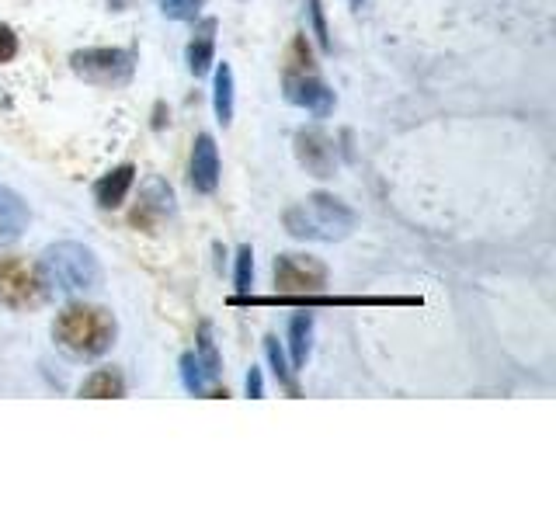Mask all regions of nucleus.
<instances>
[{
  "label": "nucleus",
  "mask_w": 556,
  "mask_h": 521,
  "mask_svg": "<svg viewBox=\"0 0 556 521\" xmlns=\"http://www.w3.org/2000/svg\"><path fill=\"white\" fill-rule=\"evenodd\" d=\"M39 275L46 289H56L63 296H84V292L101 289L105 282L98 254L77 240H60V244L46 247L39 258Z\"/></svg>",
  "instance_id": "1"
},
{
  "label": "nucleus",
  "mask_w": 556,
  "mask_h": 521,
  "mask_svg": "<svg viewBox=\"0 0 556 521\" xmlns=\"http://www.w3.org/2000/svg\"><path fill=\"white\" fill-rule=\"evenodd\" d=\"M115 330H119L115 327V317L105 306H87V303H70L53 320L56 344L77 358L105 355L115 344Z\"/></svg>",
  "instance_id": "2"
},
{
  "label": "nucleus",
  "mask_w": 556,
  "mask_h": 521,
  "mask_svg": "<svg viewBox=\"0 0 556 521\" xmlns=\"http://www.w3.org/2000/svg\"><path fill=\"white\" fill-rule=\"evenodd\" d=\"M285 230L296 240H317V244H334V240H345L351 230H355L358 216L355 209H348L341 198L317 192L306 202L289 205L282 216Z\"/></svg>",
  "instance_id": "3"
},
{
  "label": "nucleus",
  "mask_w": 556,
  "mask_h": 521,
  "mask_svg": "<svg viewBox=\"0 0 556 521\" xmlns=\"http://www.w3.org/2000/svg\"><path fill=\"white\" fill-rule=\"evenodd\" d=\"M70 66L80 80L94 87H122L133 80L136 73V53L119 46H94V49H77L70 56Z\"/></svg>",
  "instance_id": "4"
},
{
  "label": "nucleus",
  "mask_w": 556,
  "mask_h": 521,
  "mask_svg": "<svg viewBox=\"0 0 556 521\" xmlns=\"http://www.w3.org/2000/svg\"><path fill=\"white\" fill-rule=\"evenodd\" d=\"M42 299H46V282L39 275V264L0 254V303L11 310H32Z\"/></svg>",
  "instance_id": "5"
},
{
  "label": "nucleus",
  "mask_w": 556,
  "mask_h": 521,
  "mask_svg": "<svg viewBox=\"0 0 556 521\" xmlns=\"http://www.w3.org/2000/svg\"><path fill=\"white\" fill-rule=\"evenodd\" d=\"M230 306H421L417 296H317V292H296V296H233Z\"/></svg>",
  "instance_id": "6"
},
{
  "label": "nucleus",
  "mask_w": 556,
  "mask_h": 521,
  "mask_svg": "<svg viewBox=\"0 0 556 521\" xmlns=\"http://www.w3.org/2000/svg\"><path fill=\"white\" fill-rule=\"evenodd\" d=\"M275 289L285 296L296 292H320L327 285V264L310 254H278L272 264Z\"/></svg>",
  "instance_id": "7"
},
{
  "label": "nucleus",
  "mask_w": 556,
  "mask_h": 521,
  "mask_svg": "<svg viewBox=\"0 0 556 521\" xmlns=\"http://www.w3.org/2000/svg\"><path fill=\"white\" fill-rule=\"evenodd\" d=\"M174 212H178V205H174L171 185L160 181V178H150L143 185V192H139L136 209L129 212V223L143 233H160L167 219H174Z\"/></svg>",
  "instance_id": "8"
},
{
  "label": "nucleus",
  "mask_w": 556,
  "mask_h": 521,
  "mask_svg": "<svg viewBox=\"0 0 556 521\" xmlns=\"http://www.w3.org/2000/svg\"><path fill=\"white\" fill-rule=\"evenodd\" d=\"M285 101L306 108L313 119H327L334 112V91L320 80V73H285Z\"/></svg>",
  "instance_id": "9"
},
{
  "label": "nucleus",
  "mask_w": 556,
  "mask_h": 521,
  "mask_svg": "<svg viewBox=\"0 0 556 521\" xmlns=\"http://www.w3.org/2000/svg\"><path fill=\"white\" fill-rule=\"evenodd\" d=\"M292 143H296V160L313 178H331L334 167H338V146H334V139L324 129L317 126L299 129Z\"/></svg>",
  "instance_id": "10"
},
{
  "label": "nucleus",
  "mask_w": 556,
  "mask_h": 521,
  "mask_svg": "<svg viewBox=\"0 0 556 521\" xmlns=\"http://www.w3.org/2000/svg\"><path fill=\"white\" fill-rule=\"evenodd\" d=\"M188 181L199 195H212L219 185V150L216 139L209 132H199L192 146V167H188Z\"/></svg>",
  "instance_id": "11"
},
{
  "label": "nucleus",
  "mask_w": 556,
  "mask_h": 521,
  "mask_svg": "<svg viewBox=\"0 0 556 521\" xmlns=\"http://www.w3.org/2000/svg\"><path fill=\"white\" fill-rule=\"evenodd\" d=\"M28 205L18 192L0 185V244H14L28 230Z\"/></svg>",
  "instance_id": "12"
},
{
  "label": "nucleus",
  "mask_w": 556,
  "mask_h": 521,
  "mask_svg": "<svg viewBox=\"0 0 556 521\" xmlns=\"http://www.w3.org/2000/svg\"><path fill=\"white\" fill-rule=\"evenodd\" d=\"M133 181H136V167L133 164L115 167V171H108L105 178L94 185V202H98L101 209H119V205L126 202L129 188H133Z\"/></svg>",
  "instance_id": "13"
},
{
  "label": "nucleus",
  "mask_w": 556,
  "mask_h": 521,
  "mask_svg": "<svg viewBox=\"0 0 556 521\" xmlns=\"http://www.w3.org/2000/svg\"><path fill=\"white\" fill-rule=\"evenodd\" d=\"M216 21L206 18L199 28V35H195L192 42H188V70L195 73V77H206L212 70V63H216Z\"/></svg>",
  "instance_id": "14"
},
{
  "label": "nucleus",
  "mask_w": 556,
  "mask_h": 521,
  "mask_svg": "<svg viewBox=\"0 0 556 521\" xmlns=\"http://www.w3.org/2000/svg\"><path fill=\"white\" fill-rule=\"evenodd\" d=\"M80 396H87V400H119V396H126V379H122L119 369H94L80 383Z\"/></svg>",
  "instance_id": "15"
},
{
  "label": "nucleus",
  "mask_w": 556,
  "mask_h": 521,
  "mask_svg": "<svg viewBox=\"0 0 556 521\" xmlns=\"http://www.w3.org/2000/svg\"><path fill=\"white\" fill-rule=\"evenodd\" d=\"M313 348V317L310 313H296L289 320V351H292V372L306 369Z\"/></svg>",
  "instance_id": "16"
},
{
  "label": "nucleus",
  "mask_w": 556,
  "mask_h": 521,
  "mask_svg": "<svg viewBox=\"0 0 556 521\" xmlns=\"http://www.w3.org/2000/svg\"><path fill=\"white\" fill-rule=\"evenodd\" d=\"M212 108H216L219 126L233 122V66L219 63L216 66V84H212Z\"/></svg>",
  "instance_id": "17"
},
{
  "label": "nucleus",
  "mask_w": 556,
  "mask_h": 521,
  "mask_svg": "<svg viewBox=\"0 0 556 521\" xmlns=\"http://www.w3.org/2000/svg\"><path fill=\"white\" fill-rule=\"evenodd\" d=\"M265 355H268V365H272L278 386H282V390L289 393V396H299V390H296V372H292V365L285 362V351H282V344H278V337H272V334L265 337Z\"/></svg>",
  "instance_id": "18"
},
{
  "label": "nucleus",
  "mask_w": 556,
  "mask_h": 521,
  "mask_svg": "<svg viewBox=\"0 0 556 521\" xmlns=\"http://www.w3.org/2000/svg\"><path fill=\"white\" fill-rule=\"evenodd\" d=\"M199 362H202V369H206V379L209 383H216L219 376H223V362H219V351H216V341H212V327L202 320L199 324Z\"/></svg>",
  "instance_id": "19"
},
{
  "label": "nucleus",
  "mask_w": 556,
  "mask_h": 521,
  "mask_svg": "<svg viewBox=\"0 0 556 521\" xmlns=\"http://www.w3.org/2000/svg\"><path fill=\"white\" fill-rule=\"evenodd\" d=\"M181 383H185V390L192 396H206V390H209L206 369H202L195 351H185V355H181Z\"/></svg>",
  "instance_id": "20"
},
{
  "label": "nucleus",
  "mask_w": 556,
  "mask_h": 521,
  "mask_svg": "<svg viewBox=\"0 0 556 521\" xmlns=\"http://www.w3.org/2000/svg\"><path fill=\"white\" fill-rule=\"evenodd\" d=\"M313 53H310V42L306 35H296L289 46V56H285V73H313Z\"/></svg>",
  "instance_id": "21"
},
{
  "label": "nucleus",
  "mask_w": 556,
  "mask_h": 521,
  "mask_svg": "<svg viewBox=\"0 0 556 521\" xmlns=\"http://www.w3.org/2000/svg\"><path fill=\"white\" fill-rule=\"evenodd\" d=\"M254 289V251L251 244H244L237 251V296Z\"/></svg>",
  "instance_id": "22"
},
{
  "label": "nucleus",
  "mask_w": 556,
  "mask_h": 521,
  "mask_svg": "<svg viewBox=\"0 0 556 521\" xmlns=\"http://www.w3.org/2000/svg\"><path fill=\"white\" fill-rule=\"evenodd\" d=\"M202 0H160V11L171 21H195L199 18Z\"/></svg>",
  "instance_id": "23"
},
{
  "label": "nucleus",
  "mask_w": 556,
  "mask_h": 521,
  "mask_svg": "<svg viewBox=\"0 0 556 521\" xmlns=\"http://www.w3.org/2000/svg\"><path fill=\"white\" fill-rule=\"evenodd\" d=\"M310 21H313V35H317L320 49H331V35H327V18L320 0H310Z\"/></svg>",
  "instance_id": "24"
},
{
  "label": "nucleus",
  "mask_w": 556,
  "mask_h": 521,
  "mask_svg": "<svg viewBox=\"0 0 556 521\" xmlns=\"http://www.w3.org/2000/svg\"><path fill=\"white\" fill-rule=\"evenodd\" d=\"M14 56H18V35L14 28L0 25V63H11Z\"/></svg>",
  "instance_id": "25"
},
{
  "label": "nucleus",
  "mask_w": 556,
  "mask_h": 521,
  "mask_svg": "<svg viewBox=\"0 0 556 521\" xmlns=\"http://www.w3.org/2000/svg\"><path fill=\"white\" fill-rule=\"evenodd\" d=\"M244 386H247V396H251V400H261V396H265V376H261V369H254L251 365Z\"/></svg>",
  "instance_id": "26"
},
{
  "label": "nucleus",
  "mask_w": 556,
  "mask_h": 521,
  "mask_svg": "<svg viewBox=\"0 0 556 521\" xmlns=\"http://www.w3.org/2000/svg\"><path fill=\"white\" fill-rule=\"evenodd\" d=\"M153 126H164V105H157V119H153Z\"/></svg>",
  "instance_id": "27"
},
{
  "label": "nucleus",
  "mask_w": 556,
  "mask_h": 521,
  "mask_svg": "<svg viewBox=\"0 0 556 521\" xmlns=\"http://www.w3.org/2000/svg\"><path fill=\"white\" fill-rule=\"evenodd\" d=\"M351 4H355V7H358V4H362V0H351Z\"/></svg>",
  "instance_id": "28"
}]
</instances>
